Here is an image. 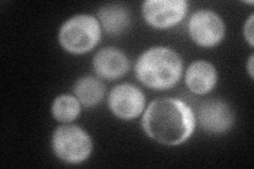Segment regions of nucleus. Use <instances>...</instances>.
<instances>
[{
	"mask_svg": "<svg viewBox=\"0 0 254 169\" xmlns=\"http://www.w3.org/2000/svg\"><path fill=\"white\" fill-rule=\"evenodd\" d=\"M218 80L216 68L206 60H196L190 63L186 72L188 89L196 95H204L215 88Z\"/></svg>",
	"mask_w": 254,
	"mask_h": 169,
	"instance_id": "10",
	"label": "nucleus"
},
{
	"mask_svg": "<svg viewBox=\"0 0 254 169\" xmlns=\"http://www.w3.org/2000/svg\"><path fill=\"white\" fill-rule=\"evenodd\" d=\"M253 60H254V55L251 54L249 59H248V62H247V71H248V73H249V76L252 79H253V70H254V68H253Z\"/></svg>",
	"mask_w": 254,
	"mask_h": 169,
	"instance_id": "15",
	"label": "nucleus"
},
{
	"mask_svg": "<svg viewBox=\"0 0 254 169\" xmlns=\"http://www.w3.org/2000/svg\"><path fill=\"white\" fill-rule=\"evenodd\" d=\"M198 123L202 129L211 134H224L234 124V113L227 103L220 100L203 102L197 111Z\"/></svg>",
	"mask_w": 254,
	"mask_h": 169,
	"instance_id": "8",
	"label": "nucleus"
},
{
	"mask_svg": "<svg viewBox=\"0 0 254 169\" xmlns=\"http://www.w3.org/2000/svg\"><path fill=\"white\" fill-rule=\"evenodd\" d=\"M196 123L192 108L175 98L156 99L142 117V128L148 138L166 146H178L188 141Z\"/></svg>",
	"mask_w": 254,
	"mask_h": 169,
	"instance_id": "1",
	"label": "nucleus"
},
{
	"mask_svg": "<svg viewBox=\"0 0 254 169\" xmlns=\"http://www.w3.org/2000/svg\"><path fill=\"white\" fill-rule=\"evenodd\" d=\"M145 95L137 86L121 84L113 88L108 96L110 111L120 119L137 118L145 108Z\"/></svg>",
	"mask_w": 254,
	"mask_h": 169,
	"instance_id": "7",
	"label": "nucleus"
},
{
	"mask_svg": "<svg viewBox=\"0 0 254 169\" xmlns=\"http://www.w3.org/2000/svg\"><path fill=\"white\" fill-rule=\"evenodd\" d=\"M52 150L63 162L82 164L88 160L93 149L90 135L75 125H62L52 134Z\"/></svg>",
	"mask_w": 254,
	"mask_h": 169,
	"instance_id": "4",
	"label": "nucleus"
},
{
	"mask_svg": "<svg viewBox=\"0 0 254 169\" xmlns=\"http://www.w3.org/2000/svg\"><path fill=\"white\" fill-rule=\"evenodd\" d=\"M253 17H254V15L251 14L249 16V18L246 20L245 26H244L245 38L251 47L254 46V44H253Z\"/></svg>",
	"mask_w": 254,
	"mask_h": 169,
	"instance_id": "14",
	"label": "nucleus"
},
{
	"mask_svg": "<svg viewBox=\"0 0 254 169\" xmlns=\"http://www.w3.org/2000/svg\"><path fill=\"white\" fill-rule=\"evenodd\" d=\"M101 36L99 19L89 14H78L63 23L59 32V42L64 50L81 55L95 48Z\"/></svg>",
	"mask_w": 254,
	"mask_h": 169,
	"instance_id": "3",
	"label": "nucleus"
},
{
	"mask_svg": "<svg viewBox=\"0 0 254 169\" xmlns=\"http://www.w3.org/2000/svg\"><path fill=\"white\" fill-rule=\"evenodd\" d=\"M92 65L94 72L101 78L115 80L126 74L129 69V60L121 50L106 47L94 55Z\"/></svg>",
	"mask_w": 254,
	"mask_h": 169,
	"instance_id": "9",
	"label": "nucleus"
},
{
	"mask_svg": "<svg viewBox=\"0 0 254 169\" xmlns=\"http://www.w3.org/2000/svg\"><path fill=\"white\" fill-rule=\"evenodd\" d=\"M184 71L181 56L168 47H153L143 52L134 65L140 83L154 90H169L180 80Z\"/></svg>",
	"mask_w": 254,
	"mask_h": 169,
	"instance_id": "2",
	"label": "nucleus"
},
{
	"mask_svg": "<svg viewBox=\"0 0 254 169\" xmlns=\"http://www.w3.org/2000/svg\"><path fill=\"white\" fill-rule=\"evenodd\" d=\"M105 86L101 80L93 76L78 78L73 86V93L81 105L86 108L98 106L105 94Z\"/></svg>",
	"mask_w": 254,
	"mask_h": 169,
	"instance_id": "12",
	"label": "nucleus"
},
{
	"mask_svg": "<svg viewBox=\"0 0 254 169\" xmlns=\"http://www.w3.org/2000/svg\"><path fill=\"white\" fill-rule=\"evenodd\" d=\"M189 10L186 0H147L142 3L143 18L150 27L171 29L185 19Z\"/></svg>",
	"mask_w": 254,
	"mask_h": 169,
	"instance_id": "6",
	"label": "nucleus"
},
{
	"mask_svg": "<svg viewBox=\"0 0 254 169\" xmlns=\"http://www.w3.org/2000/svg\"><path fill=\"white\" fill-rule=\"evenodd\" d=\"M188 32L196 45L213 48L224 39L226 25L217 13L211 10H198L189 19Z\"/></svg>",
	"mask_w": 254,
	"mask_h": 169,
	"instance_id": "5",
	"label": "nucleus"
},
{
	"mask_svg": "<svg viewBox=\"0 0 254 169\" xmlns=\"http://www.w3.org/2000/svg\"><path fill=\"white\" fill-rule=\"evenodd\" d=\"M82 105L73 95H59L52 103L51 113L58 122L69 124L75 120L81 114Z\"/></svg>",
	"mask_w": 254,
	"mask_h": 169,
	"instance_id": "13",
	"label": "nucleus"
},
{
	"mask_svg": "<svg viewBox=\"0 0 254 169\" xmlns=\"http://www.w3.org/2000/svg\"><path fill=\"white\" fill-rule=\"evenodd\" d=\"M98 16L101 28L113 36L123 34L131 25L130 12L122 4L103 5L98 12Z\"/></svg>",
	"mask_w": 254,
	"mask_h": 169,
	"instance_id": "11",
	"label": "nucleus"
}]
</instances>
